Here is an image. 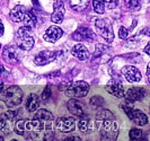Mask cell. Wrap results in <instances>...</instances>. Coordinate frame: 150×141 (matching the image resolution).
<instances>
[{
	"label": "cell",
	"mask_w": 150,
	"mask_h": 141,
	"mask_svg": "<svg viewBox=\"0 0 150 141\" xmlns=\"http://www.w3.org/2000/svg\"><path fill=\"white\" fill-rule=\"evenodd\" d=\"M55 126L59 131L63 133H68L75 130L76 121L72 118H59L55 122Z\"/></svg>",
	"instance_id": "30bf717a"
},
{
	"label": "cell",
	"mask_w": 150,
	"mask_h": 141,
	"mask_svg": "<svg viewBox=\"0 0 150 141\" xmlns=\"http://www.w3.org/2000/svg\"><path fill=\"white\" fill-rule=\"evenodd\" d=\"M95 27L98 34L105 40L107 43H112L114 41V32H113L112 24L108 19L105 18H99L95 22Z\"/></svg>",
	"instance_id": "8992f818"
},
{
	"label": "cell",
	"mask_w": 150,
	"mask_h": 141,
	"mask_svg": "<svg viewBox=\"0 0 150 141\" xmlns=\"http://www.w3.org/2000/svg\"><path fill=\"white\" fill-rule=\"evenodd\" d=\"M4 123H5V120L2 119V116H0V130L2 129V126H4Z\"/></svg>",
	"instance_id": "d590c367"
},
{
	"label": "cell",
	"mask_w": 150,
	"mask_h": 141,
	"mask_svg": "<svg viewBox=\"0 0 150 141\" xmlns=\"http://www.w3.org/2000/svg\"><path fill=\"white\" fill-rule=\"evenodd\" d=\"M4 89V82L0 80V90H2Z\"/></svg>",
	"instance_id": "74e56055"
},
{
	"label": "cell",
	"mask_w": 150,
	"mask_h": 141,
	"mask_svg": "<svg viewBox=\"0 0 150 141\" xmlns=\"http://www.w3.org/2000/svg\"><path fill=\"white\" fill-rule=\"evenodd\" d=\"M15 41L17 46L24 50V51H28L34 46V37L30 33V27H26L23 26L21 28H18V30L16 32L15 35Z\"/></svg>",
	"instance_id": "3957f363"
},
{
	"label": "cell",
	"mask_w": 150,
	"mask_h": 141,
	"mask_svg": "<svg viewBox=\"0 0 150 141\" xmlns=\"http://www.w3.org/2000/svg\"><path fill=\"white\" fill-rule=\"evenodd\" d=\"M57 58V52L55 51H50V50H44L42 52H40L35 57L34 62L38 64V66H45L50 62L54 61Z\"/></svg>",
	"instance_id": "8fae6325"
},
{
	"label": "cell",
	"mask_w": 150,
	"mask_h": 141,
	"mask_svg": "<svg viewBox=\"0 0 150 141\" xmlns=\"http://www.w3.org/2000/svg\"><path fill=\"white\" fill-rule=\"evenodd\" d=\"M78 126H79V130L83 132V133H89L93 131V128H94V123L90 119L89 116L87 115H83L81 116V120L79 121L78 123Z\"/></svg>",
	"instance_id": "d6986e66"
},
{
	"label": "cell",
	"mask_w": 150,
	"mask_h": 141,
	"mask_svg": "<svg viewBox=\"0 0 150 141\" xmlns=\"http://www.w3.org/2000/svg\"><path fill=\"white\" fill-rule=\"evenodd\" d=\"M105 9H114L119 5V0H102Z\"/></svg>",
	"instance_id": "f546056e"
},
{
	"label": "cell",
	"mask_w": 150,
	"mask_h": 141,
	"mask_svg": "<svg viewBox=\"0 0 150 141\" xmlns=\"http://www.w3.org/2000/svg\"><path fill=\"white\" fill-rule=\"evenodd\" d=\"M4 30H5L4 25H2V23H1V21H0V36H2V35H4Z\"/></svg>",
	"instance_id": "e575fe53"
},
{
	"label": "cell",
	"mask_w": 150,
	"mask_h": 141,
	"mask_svg": "<svg viewBox=\"0 0 150 141\" xmlns=\"http://www.w3.org/2000/svg\"><path fill=\"white\" fill-rule=\"evenodd\" d=\"M100 140L99 141H115L119 134V126L115 119L100 121Z\"/></svg>",
	"instance_id": "277c9868"
},
{
	"label": "cell",
	"mask_w": 150,
	"mask_h": 141,
	"mask_svg": "<svg viewBox=\"0 0 150 141\" xmlns=\"http://www.w3.org/2000/svg\"><path fill=\"white\" fill-rule=\"evenodd\" d=\"M2 58L10 64H17L22 60V51L18 46L15 45H7L2 50Z\"/></svg>",
	"instance_id": "52a82bcc"
},
{
	"label": "cell",
	"mask_w": 150,
	"mask_h": 141,
	"mask_svg": "<svg viewBox=\"0 0 150 141\" xmlns=\"http://www.w3.org/2000/svg\"><path fill=\"white\" fill-rule=\"evenodd\" d=\"M51 96V88H50V86H46L45 89L43 90V93H42V99L43 101H46V99H49Z\"/></svg>",
	"instance_id": "4dcf8cb0"
},
{
	"label": "cell",
	"mask_w": 150,
	"mask_h": 141,
	"mask_svg": "<svg viewBox=\"0 0 150 141\" xmlns=\"http://www.w3.org/2000/svg\"><path fill=\"white\" fill-rule=\"evenodd\" d=\"M62 35H63V30H61L60 27H58V26H51V27H49V28L46 30L43 38H44L46 42L54 43V42H57Z\"/></svg>",
	"instance_id": "9a60e30c"
},
{
	"label": "cell",
	"mask_w": 150,
	"mask_h": 141,
	"mask_svg": "<svg viewBox=\"0 0 150 141\" xmlns=\"http://www.w3.org/2000/svg\"><path fill=\"white\" fill-rule=\"evenodd\" d=\"M64 18V5L61 0H57L53 5V14L51 16V21L55 24L62 23Z\"/></svg>",
	"instance_id": "5bb4252c"
},
{
	"label": "cell",
	"mask_w": 150,
	"mask_h": 141,
	"mask_svg": "<svg viewBox=\"0 0 150 141\" xmlns=\"http://www.w3.org/2000/svg\"><path fill=\"white\" fill-rule=\"evenodd\" d=\"M108 50V47L105 46L104 44H97L95 47V52H94V57L95 58H99L102 54H104Z\"/></svg>",
	"instance_id": "f1b7e54d"
},
{
	"label": "cell",
	"mask_w": 150,
	"mask_h": 141,
	"mask_svg": "<svg viewBox=\"0 0 150 141\" xmlns=\"http://www.w3.org/2000/svg\"><path fill=\"white\" fill-rule=\"evenodd\" d=\"M66 95L71 98H81L85 97L89 91V85L86 81L70 82V85L64 89Z\"/></svg>",
	"instance_id": "5b68a950"
},
{
	"label": "cell",
	"mask_w": 150,
	"mask_h": 141,
	"mask_svg": "<svg viewBox=\"0 0 150 141\" xmlns=\"http://www.w3.org/2000/svg\"><path fill=\"white\" fill-rule=\"evenodd\" d=\"M90 0H69V5L75 11H83L85 9L88 8Z\"/></svg>",
	"instance_id": "7402d4cb"
},
{
	"label": "cell",
	"mask_w": 150,
	"mask_h": 141,
	"mask_svg": "<svg viewBox=\"0 0 150 141\" xmlns=\"http://www.w3.org/2000/svg\"><path fill=\"white\" fill-rule=\"evenodd\" d=\"M25 122H26V120H19V121L15 122L13 130H14L17 134L24 135V134L26 133V130H25Z\"/></svg>",
	"instance_id": "603a6c76"
},
{
	"label": "cell",
	"mask_w": 150,
	"mask_h": 141,
	"mask_svg": "<svg viewBox=\"0 0 150 141\" xmlns=\"http://www.w3.org/2000/svg\"><path fill=\"white\" fill-rule=\"evenodd\" d=\"M0 101L9 107L19 105L23 101L22 89L18 86H10L7 89L0 90Z\"/></svg>",
	"instance_id": "7a4b0ae2"
},
{
	"label": "cell",
	"mask_w": 150,
	"mask_h": 141,
	"mask_svg": "<svg viewBox=\"0 0 150 141\" xmlns=\"http://www.w3.org/2000/svg\"><path fill=\"white\" fill-rule=\"evenodd\" d=\"M146 95H147V91L142 87H133V88L129 89L127 93H124V96L127 98V101L130 103L141 101Z\"/></svg>",
	"instance_id": "7c38bea8"
},
{
	"label": "cell",
	"mask_w": 150,
	"mask_h": 141,
	"mask_svg": "<svg viewBox=\"0 0 150 141\" xmlns=\"http://www.w3.org/2000/svg\"><path fill=\"white\" fill-rule=\"evenodd\" d=\"M63 141H81V139L78 135H70V137H67Z\"/></svg>",
	"instance_id": "d6a6232c"
},
{
	"label": "cell",
	"mask_w": 150,
	"mask_h": 141,
	"mask_svg": "<svg viewBox=\"0 0 150 141\" xmlns=\"http://www.w3.org/2000/svg\"><path fill=\"white\" fill-rule=\"evenodd\" d=\"M142 0H129V8L133 11H138L141 9Z\"/></svg>",
	"instance_id": "83f0119b"
},
{
	"label": "cell",
	"mask_w": 150,
	"mask_h": 141,
	"mask_svg": "<svg viewBox=\"0 0 150 141\" xmlns=\"http://www.w3.org/2000/svg\"><path fill=\"white\" fill-rule=\"evenodd\" d=\"M10 141H18V140H15V139H13V140H10Z\"/></svg>",
	"instance_id": "ab89813d"
},
{
	"label": "cell",
	"mask_w": 150,
	"mask_h": 141,
	"mask_svg": "<svg viewBox=\"0 0 150 141\" xmlns=\"http://www.w3.org/2000/svg\"><path fill=\"white\" fill-rule=\"evenodd\" d=\"M72 38L75 41H88V42H93L95 41L96 38V34L93 32V30L88 28V27H85V26H79L77 30L72 34Z\"/></svg>",
	"instance_id": "ba28073f"
},
{
	"label": "cell",
	"mask_w": 150,
	"mask_h": 141,
	"mask_svg": "<svg viewBox=\"0 0 150 141\" xmlns=\"http://www.w3.org/2000/svg\"><path fill=\"white\" fill-rule=\"evenodd\" d=\"M122 74H123V76L125 77V79L129 82H139L142 78L141 72L134 66H125V67H123L122 68Z\"/></svg>",
	"instance_id": "9c48e42d"
},
{
	"label": "cell",
	"mask_w": 150,
	"mask_h": 141,
	"mask_svg": "<svg viewBox=\"0 0 150 141\" xmlns=\"http://www.w3.org/2000/svg\"><path fill=\"white\" fill-rule=\"evenodd\" d=\"M104 98L100 96H94L90 98V105L94 107V108H98V107H102L104 105Z\"/></svg>",
	"instance_id": "484cf974"
},
{
	"label": "cell",
	"mask_w": 150,
	"mask_h": 141,
	"mask_svg": "<svg viewBox=\"0 0 150 141\" xmlns=\"http://www.w3.org/2000/svg\"><path fill=\"white\" fill-rule=\"evenodd\" d=\"M10 18L15 23H23L26 27H34L36 25V16L22 5H17L10 11Z\"/></svg>",
	"instance_id": "6da1fadb"
},
{
	"label": "cell",
	"mask_w": 150,
	"mask_h": 141,
	"mask_svg": "<svg viewBox=\"0 0 150 141\" xmlns=\"http://www.w3.org/2000/svg\"><path fill=\"white\" fill-rule=\"evenodd\" d=\"M0 141H4V138H2V137H0Z\"/></svg>",
	"instance_id": "f35d334b"
},
{
	"label": "cell",
	"mask_w": 150,
	"mask_h": 141,
	"mask_svg": "<svg viewBox=\"0 0 150 141\" xmlns=\"http://www.w3.org/2000/svg\"><path fill=\"white\" fill-rule=\"evenodd\" d=\"M150 44H147V46H146V49H144V52L147 53V54H150Z\"/></svg>",
	"instance_id": "8d00e7d4"
},
{
	"label": "cell",
	"mask_w": 150,
	"mask_h": 141,
	"mask_svg": "<svg viewBox=\"0 0 150 141\" xmlns=\"http://www.w3.org/2000/svg\"><path fill=\"white\" fill-rule=\"evenodd\" d=\"M67 107L68 110L71 112L72 114H75L77 116H83L86 115V111H85V106H83V103H80L78 99H70L67 103Z\"/></svg>",
	"instance_id": "2e32d148"
},
{
	"label": "cell",
	"mask_w": 150,
	"mask_h": 141,
	"mask_svg": "<svg viewBox=\"0 0 150 141\" xmlns=\"http://www.w3.org/2000/svg\"><path fill=\"white\" fill-rule=\"evenodd\" d=\"M108 119H114L112 112H110L108 110H102L97 113L96 115V121H103V120H108Z\"/></svg>",
	"instance_id": "d4e9b609"
},
{
	"label": "cell",
	"mask_w": 150,
	"mask_h": 141,
	"mask_svg": "<svg viewBox=\"0 0 150 141\" xmlns=\"http://www.w3.org/2000/svg\"><path fill=\"white\" fill-rule=\"evenodd\" d=\"M130 141H140L142 139V131L140 129H131L129 132Z\"/></svg>",
	"instance_id": "cb8c5ba5"
},
{
	"label": "cell",
	"mask_w": 150,
	"mask_h": 141,
	"mask_svg": "<svg viewBox=\"0 0 150 141\" xmlns=\"http://www.w3.org/2000/svg\"><path fill=\"white\" fill-rule=\"evenodd\" d=\"M93 7L97 14H104V11H105V7H104L102 0H93Z\"/></svg>",
	"instance_id": "4316f807"
},
{
	"label": "cell",
	"mask_w": 150,
	"mask_h": 141,
	"mask_svg": "<svg viewBox=\"0 0 150 141\" xmlns=\"http://www.w3.org/2000/svg\"><path fill=\"white\" fill-rule=\"evenodd\" d=\"M129 35V30L125 28V27H120V30H119V36L122 40H125Z\"/></svg>",
	"instance_id": "1f68e13d"
},
{
	"label": "cell",
	"mask_w": 150,
	"mask_h": 141,
	"mask_svg": "<svg viewBox=\"0 0 150 141\" xmlns=\"http://www.w3.org/2000/svg\"><path fill=\"white\" fill-rule=\"evenodd\" d=\"M34 119L41 121L42 123H44V125L46 126V129L50 130L51 128V122L53 121V115L51 112L46 111V110H38L35 115H34Z\"/></svg>",
	"instance_id": "e0dca14e"
},
{
	"label": "cell",
	"mask_w": 150,
	"mask_h": 141,
	"mask_svg": "<svg viewBox=\"0 0 150 141\" xmlns=\"http://www.w3.org/2000/svg\"><path fill=\"white\" fill-rule=\"evenodd\" d=\"M71 53L72 55L76 57L78 60L80 61H86L87 59H89V51L87 50V47L83 44H76L72 50H71Z\"/></svg>",
	"instance_id": "ac0fdd59"
},
{
	"label": "cell",
	"mask_w": 150,
	"mask_h": 141,
	"mask_svg": "<svg viewBox=\"0 0 150 141\" xmlns=\"http://www.w3.org/2000/svg\"><path fill=\"white\" fill-rule=\"evenodd\" d=\"M38 105H40V99L36 94H30V96L27 97V101H26V110L30 113L35 112L38 110Z\"/></svg>",
	"instance_id": "44dd1931"
},
{
	"label": "cell",
	"mask_w": 150,
	"mask_h": 141,
	"mask_svg": "<svg viewBox=\"0 0 150 141\" xmlns=\"http://www.w3.org/2000/svg\"><path fill=\"white\" fill-rule=\"evenodd\" d=\"M131 120H133L135 124L138 125H146L148 123V116L141 112L140 110H133L132 111V116H131Z\"/></svg>",
	"instance_id": "ffe728a7"
},
{
	"label": "cell",
	"mask_w": 150,
	"mask_h": 141,
	"mask_svg": "<svg viewBox=\"0 0 150 141\" xmlns=\"http://www.w3.org/2000/svg\"><path fill=\"white\" fill-rule=\"evenodd\" d=\"M8 71L6 70V68H4V66L0 63V77H7L8 76Z\"/></svg>",
	"instance_id": "836d02e7"
},
{
	"label": "cell",
	"mask_w": 150,
	"mask_h": 141,
	"mask_svg": "<svg viewBox=\"0 0 150 141\" xmlns=\"http://www.w3.org/2000/svg\"><path fill=\"white\" fill-rule=\"evenodd\" d=\"M105 89L107 90V93H110L113 96L119 97V98L124 97V89H123L122 82H121L120 80L112 79L111 81L106 85Z\"/></svg>",
	"instance_id": "4fadbf2b"
},
{
	"label": "cell",
	"mask_w": 150,
	"mask_h": 141,
	"mask_svg": "<svg viewBox=\"0 0 150 141\" xmlns=\"http://www.w3.org/2000/svg\"><path fill=\"white\" fill-rule=\"evenodd\" d=\"M0 47H1V44H0Z\"/></svg>",
	"instance_id": "60d3db41"
}]
</instances>
